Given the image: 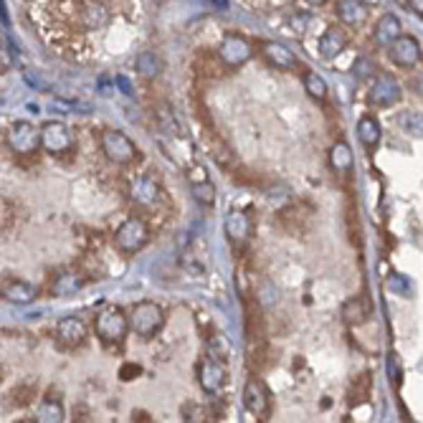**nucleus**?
<instances>
[{
  "label": "nucleus",
  "mask_w": 423,
  "mask_h": 423,
  "mask_svg": "<svg viewBox=\"0 0 423 423\" xmlns=\"http://www.w3.org/2000/svg\"><path fill=\"white\" fill-rule=\"evenodd\" d=\"M127 322H129V330H132L134 334H140V337L150 340V337H155V334L163 330L165 312L157 302H140V305H134L132 314L127 317Z\"/></svg>",
  "instance_id": "obj_1"
},
{
  "label": "nucleus",
  "mask_w": 423,
  "mask_h": 423,
  "mask_svg": "<svg viewBox=\"0 0 423 423\" xmlns=\"http://www.w3.org/2000/svg\"><path fill=\"white\" fill-rule=\"evenodd\" d=\"M8 147L13 150L15 155L30 157L41 150V127H36L28 119L13 122L8 129Z\"/></svg>",
  "instance_id": "obj_2"
},
{
  "label": "nucleus",
  "mask_w": 423,
  "mask_h": 423,
  "mask_svg": "<svg viewBox=\"0 0 423 423\" xmlns=\"http://www.w3.org/2000/svg\"><path fill=\"white\" fill-rule=\"evenodd\" d=\"M94 330H97V337L107 345H117L127 337L129 332V322H127V314L119 309V307H107L105 312L97 314V322H94Z\"/></svg>",
  "instance_id": "obj_3"
},
{
  "label": "nucleus",
  "mask_w": 423,
  "mask_h": 423,
  "mask_svg": "<svg viewBox=\"0 0 423 423\" xmlns=\"http://www.w3.org/2000/svg\"><path fill=\"white\" fill-rule=\"evenodd\" d=\"M150 241V228L147 223L137 218V215H129L122 226L114 233V244H117L119 251L125 253H137L140 249H145V244Z\"/></svg>",
  "instance_id": "obj_4"
},
{
  "label": "nucleus",
  "mask_w": 423,
  "mask_h": 423,
  "mask_svg": "<svg viewBox=\"0 0 423 423\" xmlns=\"http://www.w3.org/2000/svg\"><path fill=\"white\" fill-rule=\"evenodd\" d=\"M102 150H105V155L109 157L111 163L117 165H129L140 155V150L134 147V142L125 132H119V129H107L102 134Z\"/></svg>",
  "instance_id": "obj_5"
},
{
  "label": "nucleus",
  "mask_w": 423,
  "mask_h": 423,
  "mask_svg": "<svg viewBox=\"0 0 423 423\" xmlns=\"http://www.w3.org/2000/svg\"><path fill=\"white\" fill-rule=\"evenodd\" d=\"M253 56V48L249 44V38L241 36V33H226L221 38V46H218V59L226 64V66L236 69V66H244L246 61Z\"/></svg>",
  "instance_id": "obj_6"
},
{
  "label": "nucleus",
  "mask_w": 423,
  "mask_h": 423,
  "mask_svg": "<svg viewBox=\"0 0 423 423\" xmlns=\"http://www.w3.org/2000/svg\"><path fill=\"white\" fill-rule=\"evenodd\" d=\"M41 147L51 155H64L74 147V137L64 122H46L41 127Z\"/></svg>",
  "instance_id": "obj_7"
},
{
  "label": "nucleus",
  "mask_w": 423,
  "mask_h": 423,
  "mask_svg": "<svg viewBox=\"0 0 423 423\" xmlns=\"http://www.w3.org/2000/svg\"><path fill=\"white\" fill-rule=\"evenodd\" d=\"M403 97V87L398 84V79L390 74H380L370 87V105L378 109H388V107L398 105Z\"/></svg>",
  "instance_id": "obj_8"
},
{
  "label": "nucleus",
  "mask_w": 423,
  "mask_h": 423,
  "mask_svg": "<svg viewBox=\"0 0 423 423\" xmlns=\"http://www.w3.org/2000/svg\"><path fill=\"white\" fill-rule=\"evenodd\" d=\"M388 56L395 66L401 69H413L421 61V44L413 36H398L393 44L388 46Z\"/></svg>",
  "instance_id": "obj_9"
},
{
  "label": "nucleus",
  "mask_w": 423,
  "mask_h": 423,
  "mask_svg": "<svg viewBox=\"0 0 423 423\" xmlns=\"http://www.w3.org/2000/svg\"><path fill=\"white\" fill-rule=\"evenodd\" d=\"M350 44V33L342 26H330V28L319 36V44H317V51H319V59L322 61H334L340 53H345Z\"/></svg>",
  "instance_id": "obj_10"
},
{
  "label": "nucleus",
  "mask_w": 423,
  "mask_h": 423,
  "mask_svg": "<svg viewBox=\"0 0 423 423\" xmlns=\"http://www.w3.org/2000/svg\"><path fill=\"white\" fill-rule=\"evenodd\" d=\"M244 408L256 418L269 416L271 401H269V390L264 388V383H261V380L251 378L244 386Z\"/></svg>",
  "instance_id": "obj_11"
},
{
  "label": "nucleus",
  "mask_w": 423,
  "mask_h": 423,
  "mask_svg": "<svg viewBox=\"0 0 423 423\" xmlns=\"http://www.w3.org/2000/svg\"><path fill=\"white\" fill-rule=\"evenodd\" d=\"M198 383H201V388L208 395L218 393L226 386V368H223V363H218L213 357L201 360V365H198Z\"/></svg>",
  "instance_id": "obj_12"
},
{
  "label": "nucleus",
  "mask_w": 423,
  "mask_h": 423,
  "mask_svg": "<svg viewBox=\"0 0 423 423\" xmlns=\"http://www.w3.org/2000/svg\"><path fill=\"white\" fill-rule=\"evenodd\" d=\"M129 195H132V201L137 203V206L152 208V206L160 201L163 188H160L155 175H140V178H134L132 188H129Z\"/></svg>",
  "instance_id": "obj_13"
},
{
  "label": "nucleus",
  "mask_w": 423,
  "mask_h": 423,
  "mask_svg": "<svg viewBox=\"0 0 423 423\" xmlns=\"http://www.w3.org/2000/svg\"><path fill=\"white\" fill-rule=\"evenodd\" d=\"M56 340L66 348H82L87 342V325L79 317H64L56 325Z\"/></svg>",
  "instance_id": "obj_14"
},
{
  "label": "nucleus",
  "mask_w": 423,
  "mask_h": 423,
  "mask_svg": "<svg viewBox=\"0 0 423 423\" xmlns=\"http://www.w3.org/2000/svg\"><path fill=\"white\" fill-rule=\"evenodd\" d=\"M261 53H264V59H267L274 69H279V71H294V69L299 66L297 56H294L284 44H279V41H267V44H261Z\"/></svg>",
  "instance_id": "obj_15"
},
{
  "label": "nucleus",
  "mask_w": 423,
  "mask_h": 423,
  "mask_svg": "<svg viewBox=\"0 0 423 423\" xmlns=\"http://www.w3.org/2000/svg\"><path fill=\"white\" fill-rule=\"evenodd\" d=\"M82 23H84V28H89V30H99V28H105L107 23L111 21V8L107 0H87L82 6Z\"/></svg>",
  "instance_id": "obj_16"
},
{
  "label": "nucleus",
  "mask_w": 423,
  "mask_h": 423,
  "mask_svg": "<svg viewBox=\"0 0 423 423\" xmlns=\"http://www.w3.org/2000/svg\"><path fill=\"white\" fill-rule=\"evenodd\" d=\"M403 33V26H401V18L395 13H383L372 28V44L375 46H390L395 38Z\"/></svg>",
  "instance_id": "obj_17"
},
{
  "label": "nucleus",
  "mask_w": 423,
  "mask_h": 423,
  "mask_svg": "<svg viewBox=\"0 0 423 423\" xmlns=\"http://www.w3.org/2000/svg\"><path fill=\"white\" fill-rule=\"evenodd\" d=\"M368 10L370 8L363 6L360 0H337V18L350 28H360L368 21Z\"/></svg>",
  "instance_id": "obj_18"
},
{
  "label": "nucleus",
  "mask_w": 423,
  "mask_h": 423,
  "mask_svg": "<svg viewBox=\"0 0 423 423\" xmlns=\"http://www.w3.org/2000/svg\"><path fill=\"white\" fill-rule=\"evenodd\" d=\"M223 226H226V236L231 241H236V244H241V241H246V238L251 236V218L246 215V210L233 208L226 215V223Z\"/></svg>",
  "instance_id": "obj_19"
},
{
  "label": "nucleus",
  "mask_w": 423,
  "mask_h": 423,
  "mask_svg": "<svg viewBox=\"0 0 423 423\" xmlns=\"http://www.w3.org/2000/svg\"><path fill=\"white\" fill-rule=\"evenodd\" d=\"M0 297L13 302V305H30L36 299V287H30L28 282H21V279H10V282L3 284Z\"/></svg>",
  "instance_id": "obj_20"
},
{
  "label": "nucleus",
  "mask_w": 423,
  "mask_h": 423,
  "mask_svg": "<svg viewBox=\"0 0 423 423\" xmlns=\"http://www.w3.org/2000/svg\"><path fill=\"white\" fill-rule=\"evenodd\" d=\"M342 322L350 327H360L365 325V319L370 317V305L365 302V297H350L340 309Z\"/></svg>",
  "instance_id": "obj_21"
},
{
  "label": "nucleus",
  "mask_w": 423,
  "mask_h": 423,
  "mask_svg": "<svg viewBox=\"0 0 423 423\" xmlns=\"http://www.w3.org/2000/svg\"><path fill=\"white\" fill-rule=\"evenodd\" d=\"M84 284H87V279H84L82 274H76V271H64V274H59L53 279L51 294L53 297H74L76 291L84 289Z\"/></svg>",
  "instance_id": "obj_22"
},
{
  "label": "nucleus",
  "mask_w": 423,
  "mask_h": 423,
  "mask_svg": "<svg viewBox=\"0 0 423 423\" xmlns=\"http://www.w3.org/2000/svg\"><path fill=\"white\" fill-rule=\"evenodd\" d=\"M357 137H360V142H363L368 150H375L380 145V140H383V127H380V122L375 117L365 114V117L357 122Z\"/></svg>",
  "instance_id": "obj_23"
},
{
  "label": "nucleus",
  "mask_w": 423,
  "mask_h": 423,
  "mask_svg": "<svg viewBox=\"0 0 423 423\" xmlns=\"http://www.w3.org/2000/svg\"><path fill=\"white\" fill-rule=\"evenodd\" d=\"M352 163H355V157H352V147H350L348 142H334L332 150H330V165H332V170L337 175H348L352 170Z\"/></svg>",
  "instance_id": "obj_24"
},
{
  "label": "nucleus",
  "mask_w": 423,
  "mask_h": 423,
  "mask_svg": "<svg viewBox=\"0 0 423 423\" xmlns=\"http://www.w3.org/2000/svg\"><path fill=\"white\" fill-rule=\"evenodd\" d=\"M134 69H137V74H142L145 79H157V76L163 74V59L157 56L155 51H142L134 61Z\"/></svg>",
  "instance_id": "obj_25"
},
{
  "label": "nucleus",
  "mask_w": 423,
  "mask_h": 423,
  "mask_svg": "<svg viewBox=\"0 0 423 423\" xmlns=\"http://www.w3.org/2000/svg\"><path fill=\"white\" fill-rule=\"evenodd\" d=\"M36 421L38 423H61L64 421V406H61V401L46 398V401L36 408Z\"/></svg>",
  "instance_id": "obj_26"
},
{
  "label": "nucleus",
  "mask_w": 423,
  "mask_h": 423,
  "mask_svg": "<svg viewBox=\"0 0 423 423\" xmlns=\"http://www.w3.org/2000/svg\"><path fill=\"white\" fill-rule=\"evenodd\" d=\"M208 357L218 363H228L231 360V342L223 332H213L208 337Z\"/></svg>",
  "instance_id": "obj_27"
},
{
  "label": "nucleus",
  "mask_w": 423,
  "mask_h": 423,
  "mask_svg": "<svg viewBox=\"0 0 423 423\" xmlns=\"http://www.w3.org/2000/svg\"><path fill=\"white\" fill-rule=\"evenodd\" d=\"M33 395H36V386H30V383H26V386H15L13 390L6 395V406L23 408V406H28Z\"/></svg>",
  "instance_id": "obj_28"
},
{
  "label": "nucleus",
  "mask_w": 423,
  "mask_h": 423,
  "mask_svg": "<svg viewBox=\"0 0 423 423\" xmlns=\"http://www.w3.org/2000/svg\"><path fill=\"white\" fill-rule=\"evenodd\" d=\"M193 198L195 203H201V206H215V198H218V193H215V186L210 183V180H201V183H193Z\"/></svg>",
  "instance_id": "obj_29"
},
{
  "label": "nucleus",
  "mask_w": 423,
  "mask_h": 423,
  "mask_svg": "<svg viewBox=\"0 0 423 423\" xmlns=\"http://www.w3.org/2000/svg\"><path fill=\"white\" fill-rule=\"evenodd\" d=\"M302 82H305L307 94H309V97H314V99H325L327 91H330V89H327V82L317 74V71H307Z\"/></svg>",
  "instance_id": "obj_30"
},
{
  "label": "nucleus",
  "mask_w": 423,
  "mask_h": 423,
  "mask_svg": "<svg viewBox=\"0 0 423 423\" xmlns=\"http://www.w3.org/2000/svg\"><path fill=\"white\" fill-rule=\"evenodd\" d=\"M352 74L357 79H370V76H378V64L370 59V56H357V61L352 64Z\"/></svg>",
  "instance_id": "obj_31"
},
{
  "label": "nucleus",
  "mask_w": 423,
  "mask_h": 423,
  "mask_svg": "<svg viewBox=\"0 0 423 423\" xmlns=\"http://www.w3.org/2000/svg\"><path fill=\"white\" fill-rule=\"evenodd\" d=\"M13 218H15V213H13V206L0 195V231H6V228H10L13 226Z\"/></svg>",
  "instance_id": "obj_32"
},
{
  "label": "nucleus",
  "mask_w": 423,
  "mask_h": 423,
  "mask_svg": "<svg viewBox=\"0 0 423 423\" xmlns=\"http://www.w3.org/2000/svg\"><path fill=\"white\" fill-rule=\"evenodd\" d=\"M183 418H186V421H203V408L201 406H195V403H186V406H183Z\"/></svg>",
  "instance_id": "obj_33"
},
{
  "label": "nucleus",
  "mask_w": 423,
  "mask_h": 423,
  "mask_svg": "<svg viewBox=\"0 0 423 423\" xmlns=\"http://www.w3.org/2000/svg\"><path fill=\"white\" fill-rule=\"evenodd\" d=\"M388 375L393 383L401 380V365H398V355H388Z\"/></svg>",
  "instance_id": "obj_34"
},
{
  "label": "nucleus",
  "mask_w": 423,
  "mask_h": 423,
  "mask_svg": "<svg viewBox=\"0 0 423 423\" xmlns=\"http://www.w3.org/2000/svg\"><path fill=\"white\" fill-rule=\"evenodd\" d=\"M142 372V368L140 365H134V363H125L122 365V370H119V378L122 380H132L134 375H140Z\"/></svg>",
  "instance_id": "obj_35"
},
{
  "label": "nucleus",
  "mask_w": 423,
  "mask_h": 423,
  "mask_svg": "<svg viewBox=\"0 0 423 423\" xmlns=\"http://www.w3.org/2000/svg\"><path fill=\"white\" fill-rule=\"evenodd\" d=\"M201 180H208V175H206L201 165H195L193 170H190V183H201Z\"/></svg>",
  "instance_id": "obj_36"
},
{
  "label": "nucleus",
  "mask_w": 423,
  "mask_h": 423,
  "mask_svg": "<svg viewBox=\"0 0 423 423\" xmlns=\"http://www.w3.org/2000/svg\"><path fill=\"white\" fill-rule=\"evenodd\" d=\"M0 23H3V26H10V18H8V8H6V0H0Z\"/></svg>",
  "instance_id": "obj_37"
},
{
  "label": "nucleus",
  "mask_w": 423,
  "mask_h": 423,
  "mask_svg": "<svg viewBox=\"0 0 423 423\" xmlns=\"http://www.w3.org/2000/svg\"><path fill=\"white\" fill-rule=\"evenodd\" d=\"M210 8H218V10H226L228 8V0H206Z\"/></svg>",
  "instance_id": "obj_38"
},
{
  "label": "nucleus",
  "mask_w": 423,
  "mask_h": 423,
  "mask_svg": "<svg viewBox=\"0 0 423 423\" xmlns=\"http://www.w3.org/2000/svg\"><path fill=\"white\" fill-rule=\"evenodd\" d=\"M408 6H411V10H413V13H418V15L423 13V0H408Z\"/></svg>",
  "instance_id": "obj_39"
},
{
  "label": "nucleus",
  "mask_w": 423,
  "mask_h": 423,
  "mask_svg": "<svg viewBox=\"0 0 423 423\" xmlns=\"http://www.w3.org/2000/svg\"><path fill=\"white\" fill-rule=\"evenodd\" d=\"M398 287H401L403 291H408V287H406L403 279H390V289H398Z\"/></svg>",
  "instance_id": "obj_40"
},
{
  "label": "nucleus",
  "mask_w": 423,
  "mask_h": 423,
  "mask_svg": "<svg viewBox=\"0 0 423 423\" xmlns=\"http://www.w3.org/2000/svg\"><path fill=\"white\" fill-rule=\"evenodd\" d=\"M307 6H312V8H319V6H327L330 0H305Z\"/></svg>",
  "instance_id": "obj_41"
},
{
  "label": "nucleus",
  "mask_w": 423,
  "mask_h": 423,
  "mask_svg": "<svg viewBox=\"0 0 423 423\" xmlns=\"http://www.w3.org/2000/svg\"><path fill=\"white\" fill-rule=\"evenodd\" d=\"M360 3H363V6H368V8H372V6H378L380 0H360Z\"/></svg>",
  "instance_id": "obj_42"
}]
</instances>
